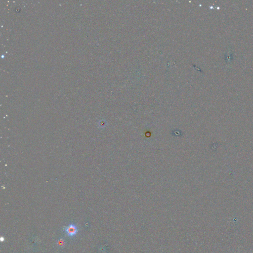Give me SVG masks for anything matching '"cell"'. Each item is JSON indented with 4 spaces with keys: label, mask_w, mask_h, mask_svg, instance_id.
Instances as JSON below:
<instances>
[{
    "label": "cell",
    "mask_w": 253,
    "mask_h": 253,
    "mask_svg": "<svg viewBox=\"0 0 253 253\" xmlns=\"http://www.w3.org/2000/svg\"><path fill=\"white\" fill-rule=\"evenodd\" d=\"M64 231L69 237H73L76 235L78 232V228L73 224H70L67 226L64 227Z\"/></svg>",
    "instance_id": "obj_1"
},
{
    "label": "cell",
    "mask_w": 253,
    "mask_h": 253,
    "mask_svg": "<svg viewBox=\"0 0 253 253\" xmlns=\"http://www.w3.org/2000/svg\"><path fill=\"white\" fill-rule=\"evenodd\" d=\"M57 244L60 246H63L64 245V241L63 239H61L57 242Z\"/></svg>",
    "instance_id": "obj_2"
}]
</instances>
